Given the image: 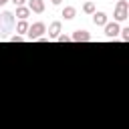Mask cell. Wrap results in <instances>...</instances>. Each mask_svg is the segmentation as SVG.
<instances>
[{
    "instance_id": "52a82bcc",
    "label": "cell",
    "mask_w": 129,
    "mask_h": 129,
    "mask_svg": "<svg viewBox=\"0 0 129 129\" xmlns=\"http://www.w3.org/2000/svg\"><path fill=\"white\" fill-rule=\"evenodd\" d=\"M28 10L36 12V14H42L44 12V0H28Z\"/></svg>"
},
{
    "instance_id": "3957f363",
    "label": "cell",
    "mask_w": 129,
    "mask_h": 129,
    "mask_svg": "<svg viewBox=\"0 0 129 129\" xmlns=\"http://www.w3.org/2000/svg\"><path fill=\"white\" fill-rule=\"evenodd\" d=\"M113 16H115V22H123V20H127V16H129V4H127V0H117Z\"/></svg>"
},
{
    "instance_id": "ba28073f",
    "label": "cell",
    "mask_w": 129,
    "mask_h": 129,
    "mask_svg": "<svg viewBox=\"0 0 129 129\" xmlns=\"http://www.w3.org/2000/svg\"><path fill=\"white\" fill-rule=\"evenodd\" d=\"M93 22H95V26H105L109 22V16L105 12H95L93 14Z\"/></svg>"
},
{
    "instance_id": "6da1fadb",
    "label": "cell",
    "mask_w": 129,
    "mask_h": 129,
    "mask_svg": "<svg viewBox=\"0 0 129 129\" xmlns=\"http://www.w3.org/2000/svg\"><path fill=\"white\" fill-rule=\"evenodd\" d=\"M14 24H16V18H14L12 12H2L0 14V40L8 38V34L14 30Z\"/></svg>"
},
{
    "instance_id": "7c38bea8",
    "label": "cell",
    "mask_w": 129,
    "mask_h": 129,
    "mask_svg": "<svg viewBox=\"0 0 129 129\" xmlns=\"http://www.w3.org/2000/svg\"><path fill=\"white\" fill-rule=\"evenodd\" d=\"M83 12H85V14H95V12H97L95 2H85V4H83Z\"/></svg>"
},
{
    "instance_id": "9a60e30c",
    "label": "cell",
    "mask_w": 129,
    "mask_h": 129,
    "mask_svg": "<svg viewBox=\"0 0 129 129\" xmlns=\"http://www.w3.org/2000/svg\"><path fill=\"white\" fill-rule=\"evenodd\" d=\"M56 40H58V42H69V40H71V36H69V34H58V36H56Z\"/></svg>"
},
{
    "instance_id": "30bf717a",
    "label": "cell",
    "mask_w": 129,
    "mask_h": 129,
    "mask_svg": "<svg viewBox=\"0 0 129 129\" xmlns=\"http://www.w3.org/2000/svg\"><path fill=\"white\" fill-rule=\"evenodd\" d=\"M62 16H64V20H73L77 16V8L75 6H64L62 8Z\"/></svg>"
},
{
    "instance_id": "e0dca14e",
    "label": "cell",
    "mask_w": 129,
    "mask_h": 129,
    "mask_svg": "<svg viewBox=\"0 0 129 129\" xmlns=\"http://www.w3.org/2000/svg\"><path fill=\"white\" fill-rule=\"evenodd\" d=\"M50 2H52L54 6H58V4H62V0H50Z\"/></svg>"
},
{
    "instance_id": "d6986e66",
    "label": "cell",
    "mask_w": 129,
    "mask_h": 129,
    "mask_svg": "<svg viewBox=\"0 0 129 129\" xmlns=\"http://www.w3.org/2000/svg\"><path fill=\"white\" fill-rule=\"evenodd\" d=\"M87 2H95V0H87Z\"/></svg>"
},
{
    "instance_id": "8fae6325",
    "label": "cell",
    "mask_w": 129,
    "mask_h": 129,
    "mask_svg": "<svg viewBox=\"0 0 129 129\" xmlns=\"http://www.w3.org/2000/svg\"><path fill=\"white\" fill-rule=\"evenodd\" d=\"M14 26H16V32H18V34L22 36V34H26V32H28V26H30V24H28L26 20H18V22H16Z\"/></svg>"
},
{
    "instance_id": "9c48e42d",
    "label": "cell",
    "mask_w": 129,
    "mask_h": 129,
    "mask_svg": "<svg viewBox=\"0 0 129 129\" xmlns=\"http://www.w3.org/2000/svg\"><path fill=\"white\" fill-rule=\"evenodd\" d=\"M14 16H16L18 20H26V18L30 16V10H28V6H16V12H14Z\"/></svg>"
},
{
    "instance_id": "277c9868",
    "label": "cell",
    "mask_w": 129,
    "mask_h": 129,
    "mask_svg": "<svg viewBox=\"0 0 129 129\" xmlns=\"http://www.w3.org/2000/svg\"><path fill=\"white\" fill-rule=\"evenodd\" d=\"M103 28H105V36L107 38H117L119 36V30H121L119 22H107Z\"/></svg>"
},
{
    "instance_id": "2e32d148",
    "label": "cell",
    "mask_w": 129,
    "mask_h": 129,
    "mask_svg": "<svg viewBox=\"0 0 129 129\" xmlns=\"http://www.w3.org/2000/svg\"><path fill=\"white\" fill-rule=\"evenodd\" d=\"M10 2H12L14 6H24V2H26V0H10Z\"/></svg>"
},
{
    "instance_id": "8992f818",
    "label": "cell",
    "mask_w": 129,
    "mask_h": 129,
    "mask_svg": "<svg viewBox=\"0 0 129 129\" xmlns=\"http://www.w3.org/2000/svg\"><path fill=\"white\" fill-rule=\"evenodd\" d=\"M71 40H75V42H89L91 40V34L87 32V30H75L73 32V36H71Z\"/></svg>"
},
{
    "instance_id": "5b68a950",
    "label": "cell",
    "mask_w": 129,
    "mask_h": 129,
    "mask_svg": "<svg viewBox=\"0 0 129 129\" xmlns=\"http://www.w3.org/2000/svg\"><path fill=\"white\" fill-rule=\"evenodd\" d=\"M62 32V24L58 22V20H54V22H50L48 24V40H56V36Z\"/></svg>"
},
{
    "instance_id": "4fadbf2b",
    "label": "cell",
    "mask_w": 129,
    "mask_h": 129,
    "mask_svg": "<svg viewBox=\"0 0 129 129\" xmlns=\"http://www.w3.org/2000/svg\"><path fill=\"white\" fill-rule=\"evenodd\" d=\"M119 32H121V38H123V40H129V26H125V28H121Z\"/></svg>"
},
{
    "instance_id": "5bb4252c",
    "label": "cell",
    "mask_w": 129,
    "mask_h": 129,
    "mask_svg": "<svg viewBox=\"0 0 129 129\" xmlns=\"http://www.w3.org/2000/svg\"><path fill=\"white\" fill-rule=\"evenodd\" d=\"M8 40H10V42H22V40H24V36H20V34H12Z\"/></svg>"
},
{
    "instance_id": "7a4b0ae2",
    "label": "cell",
    "mask_w": 129,
    "mask_h": 129,
    "mask_svg": "<svg viewBox=\"0 0 129 129\" xmlns=\"http://www.w3.org/2000/svg\"><path fill=\"white\" fill-rule=\"evenodd\" d=\"M46 32V24L44 22H32L28 26V32H26V38L28 40H38L40 36H44Z\"/></svg>"
},
{
    "instance_id": "ac0fdd59",
    "label": "cell",
    "mask_w": 129,
    "mask_h": 129,
    "mask_svg": "<svg viewBox=\"0 0 129 129\" xmlns=\"http://www.w3.org/2000/svg\"><path fill=\"white\" fill-rule=\"evenodd\" d=\"M6 2H10V0H0V6H4Z\"/></svg>"
}]
</instances>
